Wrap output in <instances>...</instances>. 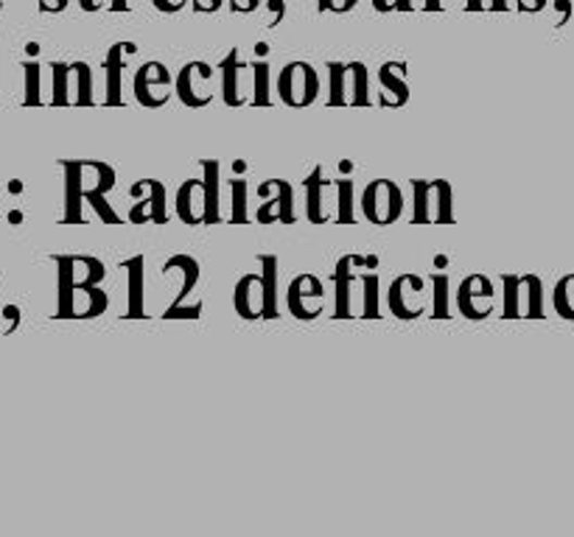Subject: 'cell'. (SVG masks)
Masks as SVG:
<instances>
[{"label": "cell", "mask_w": 574, "mask_h": 537, "mask_svg": "<svg viewBox=\"0 0 574 537\" xmlns=\"http://www.w3.org/2000/svg\"><path fill=\"white\" fill-rule=\"evenodd\" d=\"M60 168L65 171V218L62 224H82V204H85V188H82L79 171L73 160H60Z\"/></svg>", "instance_id": "obj_21"}, {"label": "cell", "mask_w": 574, "mask_h": 537, "mask_svg": "<svg viewBox=\"0 0 574 537\" xmlns=\"http://www.w3.org/2000/svg\"><path fill=\"white\" fill-rule=\"evenodd\" d=\"M110 9H113V12H126V9H129V0H110Z\"/></svg>", "instance_id": "obj_47"}, {"label": "cell", "mask_w": 574, "mask_h": 537, "mask_svg": "<svg viewBox=\"0 0 574 537\" xmlns=\"http://www.w3.org/2000/svg\"><path fill=\"white\" fill-rule=\"evenodd\" d=\"M330 0H320V12H328Z\"/></svg>", "instance_id": "obj_53"}, {"label": "cell", "mask_w": 574, "mask_h": 537, "mask_svg": "<svg viewBox=\"0 0 574 537\" xmlns=\"http://www.w3.org/2000/svg\"><path fill=\"white\" fill-rule=\"evenodd\" d=\"M305 185V213H309L311 224H328L330 218H337V208L325 202V193L337 190V179H325V168L317 165L311 168L309 177L303 179Z\"/></svg>", "instance_id": "obj_14"}, {"label": "cell", "mask_w": 574, "mask_h": 537, "mask_svg": "<svg viewBox=\"0 0 574 537\" xmlns=\"http://www.w3.org/2000/svg\"><path fill=\"white\" fill-rule=\"evenodd\" d=\"M23 76H26V99H23V104L26 107L42 104V96H40L42 67L37 65V62H26V65H23Z\"/></svg>", "instance_id": "obj_33"}, {"label": "cell", "mask_w": 574, "mask_h": 537, "mask_svg": "<svg viewBox=\"0 0 574 537\" xmlns=\"http://www.w3.org/2000/svg\"><path fill=\"white\" fill-rule=\"evenodd\" d=\"M261 208L255 213L258 224H295V190L286 179H264L258 185Z\"/></svg>", "instance_id": "obj_7"}, {"label": "cell", "mask_w": 574, "mask_h": 537, "mask_svg": "<svg viewBox=\"0 0 574 537\" xmlns=\"http://www.w3.org/2000/svg\"><path fill=\"white\" fill-rule=\"evenodd\" d=\"M266 9H270V23H266V26L270 28L280 26V23H284V17H286L284 0H266Z\"/></svg>", "instance_id": "obj_38"}, {"label": "cell", "mask_w": 574, "mask_h": 537, "mask_svg": "<svg viewBox=\"0 0 574 537\" xmlns=\"http://www.w3.org/2000/svg\"><path fill=\"white\" fill-rule=\"evenodd\" d=\"M442 7V0H426V3H423V9H429V12H435V9H440Z\"/></svg>", "instance_id": "obj_50"}, {"label": "cell", "mask_w": 574, "mask_h": 537, "mask_svg": "<svg viewBox=\"0 0 574 537\" xmlns=\"http://www.w3.org/2000/svg\"><path fill=\"white\" fill-rule=\"evenodd\" d=\"M362 286H364L362 316L364 320H378V316H382V311H378V275L376 272H367V275H362Z\"/></svg>", "instance_id": "obj_32"}, {"label": "cell", "mask_w": 574, "mask_h": 537, "mask_svg": "<svg viewBox=\"0 0 574 537\" xmlns=\"http://www.w3.org/2000/svg\"><path fill=\"white\" fill-rule=\"evenodd\" d=\"M174 76L163 62H144L133 76V92L140 107L146 110H160L172 99Z\"/></svg>", "instance_id": "obj_5"}, {"label": "cell", "mask_w": 574, "mask_h": 537, "mask_svg": "<svg viewBox=\"0 0 574 537\" xmlns=\"http://www.w3.org/2000/svg\"><path fill=\"white\" fill-rule=\"evenodd\" d=\"M165 320H199L202 316V302H194V305H169L165 311Z\"/></svg>", "instance_id": "obj_37"}, {"label": "cell", "mask_w": 574, "mask_h": 537, "mask_svg": "<svg viewBox=\"0 0 574 537\" xmlns=\"http://www.w3.org/2000/svg\"><path fill=\"white\" fill-rule=\"evenodd\" d=\"M496 305V289L494 280L485 275H469L460 283V291H457V309L465 320H488L494 314Z\"/></svg>", "instance_id": "obj_13"}, {"label": "cell", "mask_w": 574, "mask_h": 537, "mask_svg": "<svg viewBox=\"0 0 574 537\" xmlns=\"http://www.w3.org/2000/svg\"><path fill=\"white\" fill-rule=\"evenodd\" d=\"M286 305H289V314L300 322L317 320L325 309V289L323 280L314 275H298L289 283V291H286Z\"/></svg>", "instance_id": "obj_12"}, {"label": "cell", "mask_w": 574, "mask_h": 537, "mask_svg": "<svg viewBox=\"0 0 574 537\" xmlns=\"http://www.w3.org/2000/svg\"><path fill=\"white\" fill-rule=\"evenodd\" d=\"M378 85H382V96H378V107L384 110H396L410 101V85H407V62H384L378 67Z\"/></svg>", "instance_id": "obj_18"}, {"label": "cell", "mask_w": 574, "mask_h": 537, "mask_svg": "<svg viewBox=\"0 0 574 537\" xmlns=\"http://www.w3.org/2000/svg\"><path fill=\"white\" fill-rule=\"evenodd\" d=\"M133 208H129V222L133 224H165L169 222V193L160 179H138L129 188Z\"/></svg>", "instance_id": "obj_6"}, {"label": "cell", "mask_w": 574, "mask_h": 537, "mask_svg": "<svg viewBox=\"0 0 574 537\" xmlns=\"http://www.w3.org/2000/svg\"><path fill=\"white\" fill-rule=\"evenodd\" d=\"M396 3L398 0H373V9H376V12H392Z\"/></svg>", "instance_id": "obj_45"}, {"label": "cell", "mask_w": 574, "mask_h": 537, "mask_svg": "<svg viewBox=\"0 0 574 537\" xmlns=\"http://www.w3.org/2000/svg\"><path fill=\"white\" fill-rule=\"evenodd\" d=\"M67 90H71V107L96 104V99H92V67L87 62H71Z\"/></svg>", "instance_id": "obj_24"}, {"label": "cell", "mask_w": 574, "mask_h": 537, "mask_svg": "<svg viewBox=\"0 0 574 537\" xmlns=\"http://www.w3.org/2000/svg\"><path fill=\"white\" fill-rule=\"evenodd\" d=\"M396 9H401V12H410V9H412V0H398Z\"/></svg>", "instance_id": "obj_51"}, {"label": "cell", "mask_w": 574, "mask_h": 537, "mask_svg": "<svg viewBox=\"0 0 574 537\" xmlns=\"http://www.w3.org/2000/svg\"><path fill=\"white\" fill-rule=\"evenodd\" d=\"M144 255H135L133 261H124L121 266L129 272V311L126 316L140 320L144 314Z\"/></svg>", "instance_id": "obj_25"}, {"label": "cell", "mask_w": 574, "mask_h": 537, "mask_svg": "<svg viewBox=\"0 0 574 537\" xmlns=\"http://www.w3.org/2000/svg\"><path fill=\"white\" fill-rule=\"evenodd\" d=\"M357 188L353 179H337V224H353L357 222V199H353Z\"/></svg>", "instance_id": "obj_28"}, {"label": "cell", "mask_w": 574, "mask_h": 537, "mask_svg": "<svg viewBox=\"0 0 574 537\" xmlns=\"http://www.w3.org/2000/svg\"><path fill=\"white\" fill-rule=\"evenodd\" d=\"M87 202H90V208L99 213V218L104 224H121V216L115 213L113 208H110V202H107V193H96V197H87Z\"/></svg>", "instance_id": "obj_36"}, {"label": "cell", "mask_w": 574, "mask_h": 537, "mask_svg": "<svg viewBox=\"0 0 574 537\" xmlns=\"http://www.w3.org/2000/svg\"><path fill=\"white\" fill-rule=\"evenodd\" d=\"M202 171H205V197H208V213L205 224L222 222V160H202Z\"/></svg>", "instance_id": "obj_23"}, {"label": "cell", "mask_w": 574, "mask_h": 537, "mask_svg": "<svg viewBox=\"0 0 574 537\" xmlns=\"http://www.w3.org/2000/svg\"><path fill=\"white\" fill-rule=\"evenodd\" d=\"M488 7L494 9V12H502V9H508V0H488Z\"/></svg>", "instance_id": "obj_49"}, {"label": "cell", "mask_w": 574, "mask_h": 537, "mask_svg": "<svg viewBox=\"0 0 574 537\" xmlns=\"http://www.w3.org/2000/svg\"><path fill=\"white\" fill-rule=\"evenodd\" d=\"M107 302L110 300L101 291V286H87V289H76L71 295L60 297L57 316L60 320H92V316L104 314Z\"/></svg>", "instance_id": "obj_16"}, {"label": "cell", "mask_w": 574, "mask_h": 537, "mask_svg": "<svg viewBox=\"0 0 574 537\" xmlns=\"http://www.w3.org/2000/svg\"><path fill=\"white\" fill-rule=\"evenodd\" d=\"M79 7L85 9V12H99V9L104 7V0H79Z\"/></svg>", "instance_id": "obj_46"}, {"label": "cell", "mask_w": 574, "mask_h": 537, "mask_svg": "<svg viewBox=\"0 0 574 537\" xmlns=\"http://www.w3.org/2000/svg\"><path fill=\"white\" fill-rule=\"evenodd\" d=\"M53 263L60 266V297L87 286H99L107 275L104 263L90 255H57Z\"/></svg>", "instance_id": "obj_11"}, {"label": "cell", "mask_w": 574, "mask_h": 537, "mask_svg": "<svg viewBox=\"0 0 574 537\" xmlns=\"http://www.w3.org/2000/svg\"><path fill=\"white\" fill-rule=\"evenodd\" d=\"M67 73H71V65H67V62H53V65H51V76H53L51 104L53 107H71V90H67Z\"/></svg>", "instance_id": "obj_31"}, {"label": "cell", "mask_w": 574, "mask_h": 537, "mask_svg": "<svg viewBox=\"0 0 574 537\" xmlns=\"http://www.w3.org/2000/svg\"><path fill=\"white\" fill-rule=\"evenodd\" d=\"M233 305H236V314L241 316V320H261V316L266 314L264 275L241 277V280L236 283V291H233Z\"/></svg>", "instance_id": "obj_17"}, {"label": "cell", "mask_w": 574, "mask_h": 537, "mask_svg": "<svg viewBox=\"0 0 574 537\" xmlns=\"http://www.w3.org/2000/svg\"><path fill=\"white\" fill-rule=\"evenodd\" d=\"M387 305L398 320H417L426 314L429 305V291H426V280L417 275H401L392 280L390 291H387Z\"/></svg>", "instance_id": "obj_8"}, {"label": "cell", "mask_w": 574, "mask_h": 537, "mask_svg": "<svg viewBox=\"0 0 574 537\" xmlns=\"http://www.w3.org/2000/svg\"><path fill=\"white\" fill-rule=\"evenodd\" d=\"M188 0H152V7L163 14H177L183 12Z\"/></svg>", "instance_id": "obj_40"}, {"label": "cell", "mask_w": 574, "mask_h": 537, "mask_svg": "<svg viewBox=\"0 0 574 537\" xmlns=\"http://www.w3.org/2000/svg\"><path fill=\"white\" fill-rule=\"evenodd\" d=\"M177 218L183 224H191V227H199L205 224V213H208V197H205V183L202 179H185L177 188Z\"/></svg>", "instance_id": "obj_20"}, {"label": "cell", "mask_w": 574, "mask_h": 537, "mask_svg": "<svg viewBox=\"0 0 574 537\" xmlns=\"http://www.w3.org/2000/svg\"><path fill=\"white\" fill-rule=\"evenodd\" d=\"M432 316L435 320H449V275H432Z\"/></svg>", "instance_id": "obj_30"}, {"label": "cell", "mask_w": 574, "mask_h": 537, "mask_svg": "<svg viewBox=\"0 0 574 537\" xmlns=\"http://www.w3.org/2000/svg\"><path fill=\"white\" fill-rule=\"evenodd\" d=\"M67 3H71V0H40V12L60 14V12H65Z\"/></svg>", "instance_id": "obj_41"}, {"label": "cell", "mask_w": 574, "mask_h": 537, "mask_svg": "<svg viewBox=\"0 0 574 537\" xmlns=\"http://www.w3.org/2000/svg\"><path fill=\"white\" fill-rule=\"evenodd\" d=\"M367 258H357V255H345L339 258L337 268H334V302H337V316L339 320H348L357 311V300H353V289H357V283L362 280V275H357V268Z\"/></svg>", "instance_id": "obj_15"}, {"label": "cell", "mask_w": 574, "mask_h": 537, "mask_svg": "<svg viewBox=\"0 0 574 537\" xmlns=\"http://www.w3.org/2000/svg\"><path fill=\"white\" fill-rule=\"evenodd\" d=\"M135 53H138L135 42H115L107 53V104H124V71Z\"/></svg>", "instance_id": "obj_19"}, {"label": "cell", "mask_w": 574, "mask_h": 537, "mask_svg": "<svg viewBox=\"0 0 574 537\" xmlns=\"http://www.w3.org/2000/svg\"><path fill=\"white\" fill-rule=\"evenodd\" d=\"M519 316H541V280L538 277H519Z\"/></svg>", "instance_id": "obj_26"}, {"label": "cell", "mask_w": 574, "mask_h": 537, "mask_svg": "<svg viewBox=\"0 0 574 537\" xmlns=\"http://www.w3.org/2000/svg\"><path fill=\"white\" fill-rule=\"evenodd\" d=\"M451 204L446 179H412V224H454Z\"/></svg>", "instance_id": "obj_1"}, {"label": "cell", "mask_w": 574, "mask_h": 537, "mask_svg": "<svg viewBox=\"0 0 574 537\" xmlns=\"http://www.w3.org/2000/svg\"><path fill=\"white\" fill-rule=\"evenodd\" d=\"M485 7H488L485 0H469V3H465V9H469V12H479V9H485Z\"/></svg>", "instance_id": "obj_48"}, {"label": "cell", "mask_w": 574, "mask_h": 537, "mask_svg": "<svg viewBox=\"0 0 574 537\" xmlns=\"http://www.w3.org/2000/svg\"><path fill=\"white\" fill-rule=\"evenodd\" d=\"M172 272H177V275L183 277V289L177 291V300H174L172 305H185V300H188V297H191V291L197 289L202 268H199L197 258L174 255V258H169V261H165V266H163V275H172Z\"/></svg>", "instance_id": "obj_22"}, {"label": "cell", "mask_w": 574, "mask_h": 537, "mask_svg": "<svg viewBox=\"0 0 574 537\" xmlns=\"http://www.w3.org/2000/svg\"><path fill=\"white\" fill-rule=\"evenodd\" d=\"M277 96L291 110H305L317 101L320 76L309 62H289L277 76Z\"/></svg>", "instance_id": "obj_4"}, {"label": "cell", "mask_w": 574, "mask_h": 537, "mask_svg": "<svg viewBox=\"0 0 574 537\" xmlns=\"http://www.w3.org/2000/svg\"><path fill=\"white\" fill-rule=\"evenodd\" d=\"M258 263L264 266V289H266V320H275L277 314V275H280V268H277V258L275 255H258Z\"/></svg>", "instance_id": "obj_27"}, {"label": "cell", "mask_w": 574, "mask_h": 537, "mask_svg": "<svg viewBox=\"0 0 574 537\" xmlns=\"http://www.w3.org/2000/svg\"><path fill=\"white\" fill-rule=\"evenodd\" d=\"M359 0H330V7H328V12H334V14H348L350 9L357 7Z\"/></svg>", "instance_id": "obj_44"}, {"label": "cell", "mask_w": 574, "mask_h": 537, "mask_svg": "<svg viewBox=\"0 0 574 537\" xmlns=\"http://www.w3.org/2000/svg\"><path fill=\"white\" fill-rule=\"evenodd\" d=\"M270 62L255 60L252 62V107H270Z\"/></svg>", "instance_id": "obj_29"}, {"label": "cell", "mask_w": 574, "mask_h": 537, "mask_svg": "<svg viewBox=\"0 0 574 537\" xmlns=\"http://www.w3.org/2000/svg\"><path fill=\"white\" fill-rule=\"evenodd\" d=\"M230 224H247V179L230 183Z\"/></svg>", "instance_id": "obj_34"}, {"label": "cell", "mask_w": 574, "mask_h": 537, "mask_svg": "<svg viewBox=\"0 0 574 537\" xmlns=\"http://www.w3.org/2000/svg\"><path fill=\"white\" fill-rule=\"evenodd\" d=\"M502 283H504V314L502 316L513 320V316H519V277L504 275Z\"/></svg>", "instance_id": "obj_35"}, {"label": "cell", "mask_w": 574, "mask_h": 537, "mask_svg": "<svg viewBox=\"0 0 574 537\" xmlns=\"http://www.w3.org/2000/svg\"><path fill=\"white\" fill-rule=\"evenodd\" d=\"M3 320H7L3 334H14L17 325H21V309H17V305H7V309H3Z\"/></svg>", "instance_id": "obj_39"}, {"label": "cell", "mask_w": 574, "mask_h": 537, "mask_svg": "<svg viewBox=\"0 0 574 537\" xmlns=\"http://www.w3.org/2000/svg\"><path fill=\"white\" fill-rule=\"evenodd\" d=\"M261 3H264V0H233V3H230V12H247V14H250V12H255V9L258 7H261Z\"/></svg>", "instance_id": "obj_42"}, {"label": "cell", "mask_w": 574, "mask_h": 537, "mask_svg": "<svg viewBox=\"0 0 574 537\" xmlns=\"http://www.w3.org/2000/svg\"><path fill=\"white\" fill-rule=\"evenodd\" d=\"M219 67H222V99H225V104H252V62L241 60L238 48H230Z\"/></svg>", "instance_id": "obj_10"}, {"label": "cell", "mask_w": 574, "mask_h": 537, "mask_svg": "<svg viewBox=\"0 0 574 537\" xmlns=\"http://www.w3.org/2000/svg\"><path fill=\"white\" fill-rule=\"evenodd\" d=\"M544 7V0H529L527 7H524V12H527V9H541Z\"/></svg>", "instance_id": "obj_52"}, {"label": "cell", "mask_w": 574, "mask_h": 537, "mask_svg": "<svg viewBox=\"0 0 574 537\" xmlns=\"http://www.w3.org/2000/svg\"><path fill=\"white\" fill-rule=\"evenodd\" d=\"M328 104L334 107H370V71L362 62H330Z\"/></svg>", "instance_id": "obj_2"}, {"label": "cell", "mask_w": 574, "mask_h": 537, "mask_svg": "<svg viewBox=\"0 0 574 537\" xmlns=\"http://www.w3.org/2000/svg\"><path fill=\"white\" fill-rule=\"evenodd\" d=\"M213 71L208 62L194 60L188 65H183V71L177 73V96L185 107H191V110H202L213 101Z\"/></svg>", "instance_id": "obj_9"}, {"label": "cell", "mask_w": 574, "mask_h": 537, "mask_svg": "<svg viewBox=\"0 0 574 537\" xmlns=\"http://www.w3.org/2000/svg\"><path fill=\"white\" fill-rule=\"evenodd\" d=\"M362 216L376 227H390L403 216V190L392 179H373L362 190Z\"/></svg>", "instance_id": "obj_3"}, {"label": "cell", "mask_w": 574, "mask_h": 537, "mask_svg": "<svg viewBox=\"0 0 574 537\" xmlns=\"http://www.w3.org/2000/svg\"><path fill=\"white\" fill-rule=\"evenodd\" d=\"M222 3H225V0H194V9L202 14H211V12H219Z\"/></svg>", "instance_id": "obj_43"}]
</instances>
